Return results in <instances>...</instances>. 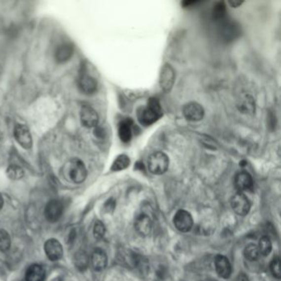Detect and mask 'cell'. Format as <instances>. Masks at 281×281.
I'll list each match as a JSON object with an SVG mask.
<instances>
[{"mask_svg":"<svg viewBox=\"0 0 281 281\" xmlns=\"http://www.w3.org/2000/svg\"><path fill=\"white\" fill-rule=\"evenodd\" d=\"M239 110L243 113L254 114L256 111V104L251 95L244 96L238 104Z\"/></svg>","mask_w":281,"mask_h":281,"instance_id":"ffe728a7","label":"cell"},{"mask_svg":"<svg viewBox=\"0 0 281 281\" xmlns=\"http://www.w3.org/2000/svg\"><path fill=\"white\" fill-rule=\"evenodd\" d=\"M234 186L239 192H244L245 191L251 190L253 186V180L251 175L246 172H240L237 174L234 178Z\"/></svg>","mask_w":281,"mask_h":281,"instance_id":"9a60e30c","label":"cell"},{"mask_svg":"<svg viewBox=\"0 0 281 281\" xmlns=\"http://www.w3.org/2000/svg\"><path fill=\"white\" fill-rule=\"evenodd\" d=\"M260 255L261 254L259 251L258 246L255 244H248L244 249V256L248 261H256L259 258Z\"/></svg>","mask_w":281,"mask_h":281,"instance_id":"7402d4cb","label":"cell"},{"mask_svg":"<svg viewBox=\"0 0 281 281\" xmlns=\"http://www.w3.org/2000/svg\"><path fill=\"white\" fill-rule=\"evenodd\" d=\"M132 126H133V121L131 118L125 119L119 124V138L123 143H127L131 140V139H132Z\"/></svg>","mask_w":281,"mask_h":281,"instance_id":"e0dca14e","label":"cell"},{"mask_svg":"<svg viewBox=\"0 0 281 281\" xmlns=\"http://www.w3.org/2000/svg\"><path fill=\"white\" fill-rule=\"evenodd\" d=\"M271 273L276 278L281 279V259L278 256H276L272 260L271 263Z\"/></svg>","mask_w":281,"mask_h":281,"instance_id":"83f0119b","label":"cell"},{"mask_svg":"<svg viewBox=\"0 0 281 281\" xmlns=\"http://www.w3.org/2000/svg\"><path fill=\"white\" fill-rule=\"evenodd\" d=\"M131 164V159L126 154H121L115 159L110 170L113 172H119L125 170Z\"/></svg>","mask_w":281,"mask_h":281,"instance_id":"44dd1931","label":"cell"},{"mask_svg":"<svg viewBox=\"0 0 281 281\" xmlns=\"http://www.w3.org/2000/svg\"><path fill=\"white\" fill-rule=\"evenodd\" d=\"M216 272L221 278L229 279L232 274V266L229 259L223 255H217L214 259Z\"/></svg>","mask_w":281,"mask_h":281,"instance_id":"4fadbf2b","label":"cell"},{"mask_svg":"<svg viewBox=\"0 0 281 281\" xmlns=\"http://www.w3.org/2000/svg\"><path fill=\"white\" fill-rule=\"evenodd\" d=\"M44 249L46 256L50 261H59L63 256V246L57 239H48L47 241L45 242Z\"/></svg>","mask_w":281,"mask_h":281,"instance_id":"30bf717a","label":"cell"},{"mask_svg":"<svg viewBox=\"0 0 281 281\" xmlns=\"http://www.w3.org/2000/svg\"><path fill=\"white\" fill-rule=\"evenodd\" d=\"M169 167V158L163 152L158 151L152 153L148 157V168L151 174L162 175L165 174Z\"/></svg>","mask_w":281,"mask_h":281,"instance_id":"3957f363","label":"cell"},{"mask_svg":"<svg viewBox=\"0 0 281 281\" xmlns=\"http://www.w3.org/2000/svg\"><path fill=\"white\" fill-rule=\"evenodd\" d=\"M233 211L239 215L245 216L249 213L251 204L248 198L244 193L238 192L231 199Z\"/></svg>","mask_w":281,"mask_h":281,"instance_id":"52a82bcc","label":"cell"},{"mask_svg":"<svg viewBox=\"0 0 281 281\" xmlns=\"http://www.w3.org/2000/svg\"><path fill=\"white\" fill-rule=\"evenodd\" d=\"M234 281H249L248 276H246V274L240 273Z\"/></svg>","mask_w":281,"mask_h":281,"instance_id":"d6a6232c","label":"cell"},{"mask_svg":"<svg viewBox=\"0 0 281 281\" xmlns=\"http://www.w3.org/2000/svg\"><path fill=\"white\" fill-rule=\"evenodd\" d=\"M64 206L58 200H51L45 206V218L50 223H55L61 218L63 213Z\"/></svg>","mask_w":281,"mask_h":281,"instance_id":"ba28073f","label":"cell"},{"mask_svg":"<svg viewBox=\"0 0 281 281\" xmlns=\"http://www.w3.org/2000/svg\"><path fill=\"white\" fill-rule=\"evenodd\" d=\"M78 88L86 95H91L98 89V83L92 76L83 73L78 79Z\"/></svg>","mask_w":281,"mask_h":281,"instance_id":"5bb4252c","label":"cell"},{"mask_svg":"<svg viewBox=\"0 0 281 281\" xmlns=\"http://www.w3.org/2000/svg\"><path fill=\"white\" fill-rule=\"evenodd\" d=\"M226 15V6L223 2H218L213 6V17L216 20H222Z\"/></svg>","mask_w":281,"mask_h":281,"instance_id":"cb8c5ba5","label":"cell"},{"mask_svg":"<svg viewBox=\"0 0 281 281\" xmlns=\"http://www.w3.org/2000/svg\"><path fill=\"white\" fill-rule=\"evenodd\" d=\"M3 196H2V195H1V194H0V210H1V209L3 208Z\"/></svg>","mask_w":281,"mask_h":281,"instance_id":"e575fe53","label":"cell"},{"mask_svg":"<svg viewBox=\"0 0 281 281\" xmlns=\"http://www.w3.org/2000/svg\"><path fill=\"white\" fill-rule=\"evenodd\" d=\"M260 254L262 256H268L272 251V244H271V239L267 236H264L260 239L258 246Z\"/></svg>","mask_w":281,"mask_h":281,"instance_id":"603a6c76","label":"cell"},{"mask_svg":"<svg viewBox=\"0 0 281 281\" xmlns=\"http://www.w3.org/2000/svg\"><path fill=\"white\" fill-rule=\"evenodd\" d=\"M45 278V270L37 264L29 266L26 272V281H44Z\"/></svg>","mask_w":281,"mask_h":281,"instance_id":"ac0fdd59","label":"cell"},{"mask_svg":"<svg viewBox=\"0 0 281 281\" xmlns=\"http://www.w3.org/2000/svg\"><path fill=\"white\" fill-rule=\"evenodd\" d=\"M174 225L176 229L182 233H187L193 227V218L191 213L184 210H180L176 212L174 218Z\"/></svg>","mask_w":281,"mask_h":281,"instance_id":"8992f818","label":"cell"},{"mask_svg":"<svg viewBox=\"0 0 281 281\" xmlns=\"http://www.w3.org/2000/svg\"><path fill=\"white\" fill-rule=\"evenodd\" d=\"M105 228L104 223L101 221H97L95 224H94V228H93V234L97 239H103L104 235H105Z\"/></svg>","mask_w":281,"mask_h":281,"instance_id":"f1b7e54d","label":"cell"},{"mask_svg":"<svg viewBox=\"0 0 281 281\" xmlns=\"http://www.w3.org/2000/svg\"><path fill=\"white\" fill-rule=\"evenodd\" d=\"M80 121L87 128H95L99 121L98 112L90 105H83L81 108Z\"/></svg>","mask_w":281,"mask_h":281,"instance_id":"9c48e42d","label":"cell"},{"mask_svg":"<svg viewBox=\"0 0 281 281\" xmlns=\"http://www.w3.org/2000/svg\"><path fill=\"white\" fill-rule=\"evenodd\" d=\"M115 205H116V203H115V201H114L113 199H110V200H108L105 202V206H104V210L108 213L111 212L115 208Z\"/></svg>","mask_w":281,"mask_h":281,"instance_id":"4dcf8cb0","label":"cell"},{"mask_svg":"<svg viewBox=\"0 0 281 281\" xmlns=\"http://www.w3.org/2000/svg\"><path fill=\"white\" fill-rule=\"evenodd\" d=\"M244 3V2H243V1H236V0H234V1H229V4L231 6L232 8H239V7H240Z\"/></svg>","mask_w":281,"mask_h":281,"instance_id":"836d02e7","label":"cell"},{"mask_svg":"<svg viewBox=\"0 0 281 281\" xmlns=\"http://www.w3.org/2000/svg\"><path fill=\"white\" fill-rule=\"evenodd\" d=\"M11 239L9 234L3 229H0V250L7 251L10 247Z\"/></svg>","mask_w":281,"mask_h":281,"instance_id":"484cf974","label":"cell"},{"mask_svg":"<svg viewBox=\"0 0 281 281\" xmlns=\"http://www.w3.org/2000/svg\"><path fill=\"white\" fill-rule=\"evenodd\" d=\"M65 173L70 181L74 183H82L88 176V171L83 161L73 158L65 167Z\"/></svg>","mask_w":281,"mask_h":281,"instance_id":"7a4b0ae2","label":"cell"},{"mask_svg":"<svg viewBox=\"0 0 281 281\" xmlns=\"http://www.w3.org/2000/svg\"><path fill=\"white\" fill-rule=\"evenodd\" d=\"M135 228L141 236H148L153 228V222L147 213H140L137 216L135 223Z\"/></svg>","mask_w":281,"mask_h":281,"instance_id":"7c38bea8","label":"cell"},{"mask_svg":"<svg viewBox=\"0 0 281 281\" xmlns=\"http://www.w3.org/2000/svg\"><path fill=\"white\" fill-rule=\"evenodd\" d=\"M163 116V109L157 98H149L145 106L137 110V118L142 126H148L155 123Z\"/></svg>","mask_w":281,"mask_h":281,"instance_id":"6da1fadb","label":"cell"},{"mask_svg":"<svg viewBox=\"0 0 281 281\" xmlns=\"http://www.w3.org/2000/svg\"><path fill=\"white\" fill-rule=\"evenodd\" d=\"M94 135H95L97 138L103 139L105 136V131L102 127L96 126L95 128H94Z\"/></svg>","mask_w":281,"mask_h":281,"instance_id":"1f68e13d","label":"cell"},{"mask_svg":"<svg viewBox=\"0 0 281 281\" xmlns=\"http://www.w3.org/2000/svg\"><path fill=\"white\" fill-rule=\"evenodd\" d=\"M176 74L174 68L169 64H165L161 70L159 76V84L163 91L169 93L174 87Z\"/></svg>","mask_w":281,"mask_h":281,"instance_id":"277c9868","label":"cell"},{"mask_svg":"<svg viewBox=\"0 0 281 281\" xmlns=\"http://www.w3.org/2000/svg\"><path fill=\"white\" fill-rule=\"evenodd\" d=\"M8 177L12 180H19L24 175V171L20 167L17 165H11L7 169Z\"/></svg>","mask_w":281,"mask_h":281,"instance_id":"d4e9b609","label":"cell"},{"mask_svg":"<svg viewBox=\"0 0 281 281\" xmlns=\"http://www.w3.org/2000/svg\"><path fill=\"white\" fill-rule=\"evenodd\" d=\"M182 113L187 121L196 122L204 118L205 110L200 103L191 102L184 105Z\"/></svg>","mask_w":281,"mask_h":281,"instance_id":"5b68a950","label":"cell"},{"mask_svg":"<svg viewBox=\"0 0 281 281\" xmlns=\"http://www.w3.org/2000/svg\"><path fill=\"white\" fill-rule=\"evenodd\" d=\"M14 137L20 146L25 149H30L33 146V139L27 126L18 124L14 128Z\"/></svg>","mask_w":281,"mask_h":281,"instance_id":"8fae6325","label":"cell"},{"mask_svg":"<svg viewBox=\"0 0 281 281\" xmlns=\"http://www.w3.org/2000/svg\"><path fill=\"white\" fill-rule=\"evenodd\" d=\"M223 34L227 40H232L234 38L236 37L237 28H235L236 26L234 25V23H227L223 26Z\"/></svg>","mask_w":281,"mask_h":281,"instance_id":"4316f807","label":"cell"},{"mask_svg":"<svg viewBox=\"0 0 281 281\" xmlns=\"http://www.w3.org/2000/svg\"><path fill=\"white\" fill-rule=\"evenodd\" d=\"M75 265L79 270H83L88 266V256L85 253L80 252L78 253L75 256Z\"/></svg>","mask_w":281,"mask_h":281,"instance_id":"f546056e","label":"cell"},{"mask_svg":"<svg viewBox=\"0 0 281 281\" xmlns=\"http://www.w3.org/2000/svg\"><path fill=\"white\" fill-rule=\"evenodd\" d=\"M91 264L94 271H103L107 265V256L105 251L99 248L94 250L91 256Z\"/></svg>","mask_w":281,"mask_h":281,"instance_id":"2e32d148","label":"cell"},{"mask_svg":"<svg viewBox=\"0 0 281 281\" xmlns=\"http://www.w3.org/2000/svg\"><path fill=\"white\" fill-rule=\"evenodd\" d=\"M73 54V45L70 44H63L57 48L55 51V58L59 63H65L72 57Z\"/></svg>","mask_w":281,"mask_h":281,"instance_id":"d6986e66","label":"cell"}]
</instances>
